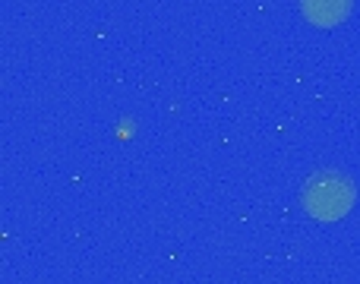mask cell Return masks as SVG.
<instances>
[{
  "mask_svg": "<svg viewBox=\"0 0 360 284\" xmlns=\"http://www.w3.org/2000/svg\"><path fill=\"white\" fill-rule=\"evenodd\" d=\"M354 205V186L345 174L323 171L307 180L304 186V209L319 221H338Z\"/></svg>",
  "mask_w": 360,
  "mask_h": 284,
  "instance_id": "obj_1",
  "label": "cell"
},
{
  "mask_svg": "<svg viewBox=\"0 0 360 284\" xmlns=\"http://www.w3.org/2000/svg\"><path fill=\"white\" fill-rule=\"evenodd\" d=\"M300 10L316 25H335L351 13V0H300Z\"/></svg>",
  "mask_w": 360,
  "mask_h": 284,
  "instance_id": "obj_2",
  "label": "cell"
}]
</instances>
